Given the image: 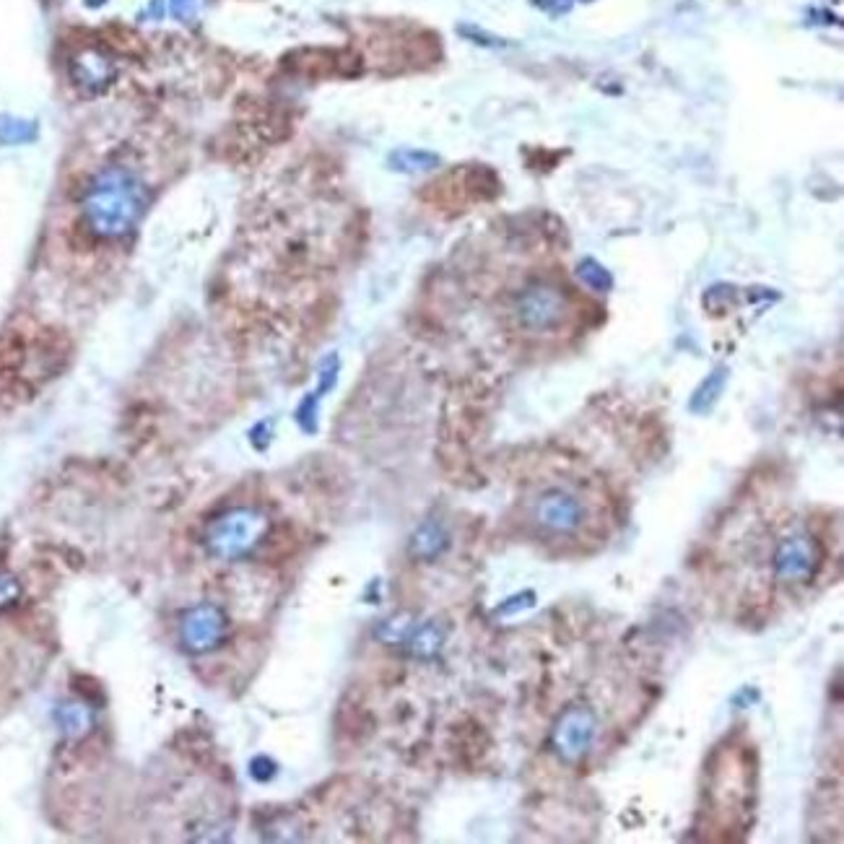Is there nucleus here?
<instances>
[{
    "instance_id": "nucleus-20",
    "label": "nucleus",
    "mask_w": 844,
    "mask_h": 844,
    "mask_svg": "<svg viewBox=\"0 0 844 844\" xmlns=\"http://www.w3.org/2000/svg\"><path fill=\"white\" fill-rule=\"evenodd\" d=\"M535 6L543 8V11L561 13V11H567V8H569V0H535Z\"/></svg>"
},
{
    "instance_id": "nucleus-12",
    "label": "nucleus",
    "mask_w": 844,
    "mask_h": 844,
    "mask_svg": "<svg viewBox=\"0 0 844 844\" xmlns=\"http://www.w3.org/2000/svg\"><path fill=\"white\" fill-rule=\"evenodd\" d=\"M406 645L411 647L416 658H434L442 650V645H445V632L437 624H432V621H426L421 626H411Z\"/></svg>"
},
{
    "instance_id": "nucleus-16",
    "label": "nucleus",
    "mask_w": 844,
    "mask_h": 844,
    "mask_svg": "<svg viewBox=\"0 0 844 844\" xmlns=\"http://www.w3.org/2000/svg\"><path fill=\"white\" fill-rule=\"evenodd\" d=\"M21 598V582L8 572H0V611L11 608Z\"/></svg>"
},
{
    "instance_id": "nucleus-3",
    "label": "nucleus",
    "mask_w": 844,
    "mask_h": 844,
    "mask_svg": "<svg viewBox=\"0 0 844 844\" xmlns=\"http://www.w3.org/2000/svg\"><path fill=\"white\" fill-rule=\"evenodd\" d=\"M512 317H515L517 328L525 333H533V336L554 333L569 317L567 291L551 281H533V284L522 286L512 302Z\"/></svg>"
},
{
    "instance_id": "nucleus-15",
    "label": "nucleus",
    "mask_w": 844,
    "mask_h": 844,
    "mask_svg": "<svg viewBox=\"0 0 844 844\" xmlns=\"http://www.w3.org/2000/svg\"><path fill=\"white\" fill-rule=\"evenodd\" d=\"M577 278H580L587 289L600 291V294H603V291H611V286H613L611 271H608L606 265H600L598 260H593V258H585L580 265H577Z\"/></svg>"
},
{
    "instance_id": "nucleus-4",
    "label": "nucleus",
    "mask_w": 844,
    "mask_h": 844,
    "mask_svg": "<svg viewBox=\"0 0 844 844\" xmlns=\"http://www.w3.org/2000/svg\"><path fill=\"white\" fill-rule=\"evenodd\" d=\"M598 738V715L587 704H572L559 715L551 730V748L564 764H577Z\"/></svg>"
},
{
    "instance_id": "nucleus-18",
    "label": "nucleus",
    "mask_w": 844,
    "mask_h": 844,
    "mask_svg": "<svg viewBox=\"0 0 844 844\" xmlns=\"http://www.w3.org/2000/svg\"><path fill=\"white\" fill-rule=\"evenodd\" d=\"M276 774V764H273L268 756H258V759L252 761V777L260 782H268Z\"/></svg>"
},
{
    "instance_id": "nucleus-10",
    "label": "nucleus",
    "mask_w": 844,
    "mask_h": 844,
    "mask_svg": "<svg viewBox=\"0 0 844 844\" xmlns=\"http://www.w3.org/2000/svg\"><path fill=\"white\" fill-rule=\"evenodd\" d=\"M55 722H58L60 733L65 738L78 741V738L89 735L91 728H94V712L84 702H63L55 709Z\"/></svg>"
},
{
    "instance_id": "nucleus-14",
    "label": "nucleus",
    "mask_w": 844,
    "mask_h": 844,
    "mask_svg": "<svg viewBox=\"0 0 844 844\" xmlns=\"http://www.w3.org/2000/svg\"><path fill=\"white\" fill-rule=\"evenodd\" d=\"M437 164H439V156L432 154V151L403 149V151H395V154L390 156V167L398 169V172H408V174L429 172V169H434Z\"/></svg>"
},
{
    "instance_id": "nucleus-1",
    "label": "nucleus",
    "mask_w": 844,
    "mask_h": 844,
    "mask_svg": "<svg viewBox=\"0 0 844 844\" xmlns=\"http://www.w3.org/2000/svg\"><path fill=\"white\" fill-rule=\"evenodd\" d=\"M146 203L149 190L141 177L125 164H107L81 195V221L91 237L104 242L123 239L136 229Z\"/></svg>"
},
{
    "instance_id": "nucleus-6",
    "label": "nucleus",
    "mask_w": 844,
    "mask_h": 844,
    "mask_svg": "<svg viewBox=\"0 0 844 844\" xmlns=\"http://www.w3.org/2000/svg\"><path fill=\"white\" fill-rule=\"evenodd\" d=\"M772 569L777 580L787 585H803L811 582L821 569L819 543L806 533L785 535L772 556Z\"/></svg>"
},
{
    "instance_id": "nucleus-13",
    "label": "nucleus",
    "mask_w": 844,
    "mask_h": 844,
    "mask_svg": "<svg viewBox=\"0 0 844 844\" xmlns=\"http://www.w3.org/2000/svg\"><path fill=\"white\" fill-rule=\"evenodd\" d=\"M37 138V123L24 117H0V143L3 146H24Z\"/></svg>"
},
{
    "instance_id": "nucleus-17",
    "label": "nucleus",
    "mask_w": 844,
    "mask_h": 844,
    "mask_svg": "<svg viewBox=\"0 0 844 844\" xmlns=\"http://www.w3.org/2000/svg\"><path fill=\"white\" fill-rule=\"evenodd\" d=\"M200 0H169V8H172V16L180 21H190L198 11Z\"/></svg>"
},
{
    "instance_id": "nucleus-9",
    "label": "nucleus",
    "mask_w": 844,
    "mask_h": 844,
    "mask_svg": "<svg viewBox=\"0 0 844 844\" xmlns=\"http://www.w3.org/2000/svg\"><path fill=\"white\" fill-rule=\"evenodd\" d=\"M447 546H450V535L434 520L424 522L411 538V554L421 561H434L445 554Z\"/></svg>"
},
{
    "instance_id": "nucleus-11",
    "label": "nucleus",
    "mask_w": 844,
    "mask_h": 844,
    "mask_svg": "<svg viewBox=\"0 0 844 844\" xmlns=\"http://www.w3.org/2000/svg\"><path fill=\"white\" fill-rule=\"evenodd\" d=\"M725 382H728V369L717 367L715 372L707 374V380H702V385L696 387L694 395L689 400L691 413H709L715 408V403L720 400L722 390H725Z\"/></svg>"
},
{
    "instance_id": "nucleus-8",
    "label": "nucleus",
    "mask_w": 844,
    "mask_h": 844,
    "mask_svg": "<svg viewBox=\"0 0 844 844\" xmlns=\"http://www.w3.org/2000/svg\"><path fill=\"white\" fill-rule=\"evenodd\" d=\"M115 76V63L107 52L97 50V47H84L73 55L71 78L84 94H102L104 89H110Z\"/></svg>"
},
{
    "instance_id": "nucleus-19",
    "label": "nucleus",
    "mask_w": 844,
    "mask_h": 844,
    "mask_svg": "<svg viewBox=\"0 0 844 844\" xmlns=\"http://www.w3.org/2000/svg\"><path fill=\"white\" fill-rule=\"evenodd\" d=\"M463 34L468 39H473V42H481V45H497V39L489 37V34L481 32V29H473V26H463Z\"/></svg>"
},
{
    "instance_id": "nucleus-2",
    "label": "nucleus",
    "mask_w": 844,
    "mask_h": 844,
    "mask_svg": "<svg viewBox=\"0 0 844 844\" xmlns=\"http://www.w3.org/2000/svg\"><path fill=\"white\" fill-rule=\"evenodd\" d=\"M271 520L258 507H232L213 517L203 530V546L213 559L242 561L263 546Z\"/></svg>"
},
{
    "instance_id": "nucleus-5",
    "label": "nucleus",
    "mask_w": 844,
    "mask_h": 844,
    "mask_svg": "<svg viewBox=\"0 0 844 844\" xmlns=\"http://www.w3.org/2000/svg\"><path fill=\"white\" fill-rule=\"evenodd\" d=\"M229 634V619L216 603H198L180 619V645L187 655H208L219 650Z\"/></svg>"
},
{
    "instance_id": "nucleus-7",
    "label": "nucleus",
    "mask_w": 844,
    "mask_h": 844,
    "mask_svg": "<svg viewBox=\"0 0 844 844\" xmlns=\"http://www.w3.org/2000/svg\"><path fill=\"white\" fill-rule=\"evenodd\" d=\"M535 522L548 533L569 535L585 522V504L569 489L551 486L535 502Z\"/></svg>"
}]
</instances>
